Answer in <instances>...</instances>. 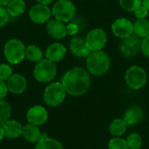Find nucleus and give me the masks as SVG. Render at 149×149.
<instances>
[{
  "label": "nucleus",
  "instance_id": "1",
  "mask_svg": "<svg viewBox=\"0 0 149 149\" xmlns=\"http://www.w3.org/2000/svg\"><path fill=\"white\" fill-rule=\"evenodd\" d=\"M61 83L68 94L72 96H81L89 90L91 78L88 71L83 67L76 66L65 72Z\"/></svg>",
  "mask_w": 149,
  "mask_h": 149
},
{
  "label": "nucleus",
  "instance_id": "2",
  "mask_svg": "<svg viewBox=\"0 0 149 149\" xmlns=\"http://www.w3.org/2000/svg\"><path fill=\"white\" fill-rule=\"evenodd\" d=\"M86 69L94 76L106 74L110 69L111 59L109 55L101 51L92 52L86 58Z\"/></svg>",
  "mask_w": 149,
  "mask_h": 149
},
{
  "label": "nucleus",
  "instance_id": "3",
  "mask_svg": "<svg viewBox=\"0 0 149 149\" xmlns=\"http://www.w3.org/2000/svg\"><path fill=\"white\" fill-rule=\"evenodd\" d=\"M66 93L62 83L52 82L45 87L43 99L47 106L56 107L64 102Z\"/></svg>",
  "mask_w": 149,
  "mask_h": 149
},
{
  "label": "nucleus",
  "instance_id": "4",
  "mask_svg": "<svg viewBox=\"0 0 149 149\" xmlns=\"http://www.w3.org/2000/svg\"><path fill=\"white\" fill-rule=\"evenodd\" d=\"M57 74V66L54 62L45 58L38 61L34 68L33 75L37 81L48 83L54 79Z\"/></svg>",
  "mask_w": 149,
  "mask_h": 149
},
{
  "label": "nucleus",
  "instance_id": "5",
  "mask_svg": "<svg viewBox=\"0 0 149 149\" xmlns=\"http://www.w3.org/2000/svg\"><path fill=\"white\" fill-rule=\"evenodd\" d=\"M3 54L9 63L17 65L25 58V46L18 39H10L4 45Z\"/></svg>",
  "mask_w": 149,
  "mask_h": 149
},
{
  "label": "nucleus",
  "instance_id": "6",
  "mask_svg": "<svg viewBox=\"0 0 149 149\" xmlns=\"http://www.w3.org/2000/svg\"><path fill=\"white\" fill-rule=\"evenodd\" d=\"M125 80L131 89L140 90L147 84L148 75L142 67L139 65H132L126 72Z\"/></svg>",
  "mask_w": 149,
  "mask_h": 149
},
{
  "label": "nucleus",
  "instance_id": "7",
  "mask_svg": "<svg viewBox=\"0 0 149 149\" xmlns=\"http://www.w3.org/2000/svg\"><path fill=\"white\" fill-rule=\"evenodd\" d=\"M52 12L55 19L66 23L74 17L76 7L70 0H58L53 5Z\"/></svg>",
  "mask_w": 149,
  "mask_h": 149
},
{
  "label": "nucleus",
  "instance_id": "8",
  "mask_svg": "<svg viewBox=\"0 0 149 149\" xmlns=\"http://www.w3.org/2000/svg\"><path fill=\"white\" fill-rule=\"evenodd\" d=\"M86 42L92 52L101 51L107 43V33L101 28H94L87 33Z\"/></svg>",
  "mask_w": 149,
  "mask_h": 149
},
{
  "label": "nucleus",
  "instance_id": "9",
  "mask_svg": "<svg viewBox=\"0 0 149 149\" xmlns=\"http://www.w3.org/2000/svg\"><path fill=\"white\" fill-rule=\"evenodd\" d=\"M141 41L142 40L140 37L135 34H132L129 37L122 39L119 47L120 52L125 57H134L141 51Z\"/></svg>",
  "mask_w": 149,
  "mask_h": 149
},
{
  "label": "nucleus",
  "instance_id": "10",
  "mask_svg": "<svg viewBox=\"0 0 149 149\" xmlns=\"http://www.w3.org/2000/svg\"><path fill=\"white\" fill-rule=\"evenodd\" d=\"M49 118L48 111L42 106L36 105L29 108L26 113V120L29 124L35 126L44 125Z\"/></svg>",
  "mask_w": 149,
  "mask_h": 149
},
{
  "label": "nucleus",
  "instance_id": "11",
  "mask_svg": "<svg viewBox=\"0 0 149 149\" xmlns=\"http://www.w3.org/2000/svg\"><path fill=\"white\" fill-rule=\"evenodd\" d=\"M112 31L117 38H126L134 34V24L127 18H118L112 24Z\"/></svg>",
  "mask_w": 149,
  "mask_h": 149
},
{
  "label": "nucleus",
  "instance_id": "12",
  "mask_svg": "<svg viewBox=\"0 0 149 149\" xmlns=\"http://www.w3.org/2000/svg\"><path fill=\"white\" fill-rule=\"evenodd\" d=\"M52 12L47 5L38 3L32 6L29 11L30 18L37 24H44L47 22Z\"/></svg>",
  "mask_w": 149,
  "mask_h": 149
},
{
  "label": "nucleus",
  "instance_id": "13",
  "mask_svg": "<svg viewBox=\"0 0 149 149\" xmlns=\"http://www.w3.org/2000/svg\"><path fill=\"white\" fill-rule=\"evenodd\" d=\"M9 92L14 94H21L27 88L26 79L18 73H13L6 82Z\"/></svg>",
  "mask_w": 149,
  "mask_h": 149
},
{
  "label": "nucleus",
  "instance_id": "14",
  "mask_svg": "<svg viewBox=\"0 0 149 149\" xmlns=\"http://www.w3.org/2000/svg\"><path fill=\"white\" fill-rule=\"evenodd\" d=\"M70 50L73 55L79 58L88 57L92 51L88 48L86 39L80 37H74L70 42Z\"/></svg>",
  "mask_w": 149,
  "mask_h": 149
},
{
  "label": "nucleus",
  "instance_id": "15",
  "mask_svg": "<svg viewBox=\"0 0 149 149\" xmlns=\"http://www.w3.org/2000/svg\"><path fill=\"white\" fill-rule=\"evenodd\" d=\"M66 48L60 43H53L50 45L45 51V57L52 62H58L62 60L66 55Z\"/></svg>",
  "mask_w": 149,
  "mask_h": 149
},
{
  "label": "nucleus",
  "instance_id": "16",
  "mask_svg": "<svg viewBox=\"0 0 149 149\" xmlns=\"http://www.w3.org/2000/svg\"><path fill=\"white\" fill-rule=\"evenodd\" d=\"M47 31L49 35L55 39H62L67 35V29L64 22L52 19L47 24Z\"/></svg>",
  "mask_w": 149,
  "mask_h": 149
},
{
  "label": "nucleus",
  "instance_id": "17",
  "mask_svg": "<svg viewBox=\"0 0 149 149\" xmlns=\"http://www.w3.org/2000/svg\"><path fill=\"white\" fill-rule=\"evenodd\" d=\"M4 135L8 139H18L22 136L23 133V125L16 120H9L3 126Z\"/></svg>",
  "mask_w": 149,
  "mask_h": 149
},
{
  "label": "nucleus",
  "instance_id": "18",
  "mask_svg": "<svg viewBox=\"0 0 149 149\" xmlns=\"http://www.w3.org/2000/svg\"><path fill=\"white\" fill-rule=\"evenodd\" d=\"M143 110L138 106H134L125 112L123 120L126 121L127 127H131L139 124L143 119Z\"/></svg>",
  "mask_w": 149,
  "mask_h": 149
},
{
  "label": "nucleus",
  "instance_id": "19",
  "mask_svg": "<svg viewBox=\"0 0 149 149\" xmlns=\"http://www.w3.org/2000/svg\"><path fill=\"white\" fill-rule=\"evenodd\" d=\"M22 136L25 141L31 143H37L42 137V132L38 126L32 124H27L23 127Z\"/></svg>",
  "mask_w": 149,
  "mask_h": 149
},
{
  "label": "nucleus",
  "instance_id": "20",
  "mask_svg": "<svg viewBox=\"0 0 149 149\" xmlns=\"http://www.w3.org/2000/svg\"><path fill=\"white\" fill-rule=\"evenodd\" d=\"M35 149H64L60 141L42 133L41 139L35 144Z\"/></svg>",
  "mask_w": 149,
  "mask_h": 149
},
{
  "label": "nucleus",
  "instance_id": "21",
  "mask_svg": "<svg viewBox=\"0 0 149 149\" xmlns=\"http://www.w3.org/2000/svg\"><path fill=\"white\" fill-rule=\"evenodd\" d=\"M127 125L123 119H115L109 126V132L113 137H121L127 131Z\"/></svg>",
  "mask_w": 149,
  "mask_h": 149
},
{
  "label": "nucleus",
  "instance_id": "22",
  "mask_svg": "<svg viewBox=\"0 0 149 149\" xmlns=\"http://www.w3.org/2000/svg\"><path fill=\"white\" fill-rule=\"evenodd\" d=\"M6 10L10 16L18 17L24 12L25 3L24 0H10L6 5Z\"/></svg>",
  "mask_w": 149,
  "mask_h": 149
},
{
  "label": "nucleus",
  "instance_id": "23",
  "mask_svg": "<svg viewBox=\"0 0 149 149\" xmlns=\"http://www.w3.org/2000/svg\"><path fill=\"white\" fill-rule=\"evenodd\" d=\"M134 33L141 38L149 36V21L147 19H137L134 24Z\"/></svg>",
  "mask_w": 149,
  "mask_h": 149
},
{
  "label": "nucleus",
  "instance_id": "24",
  "mask_svg": "<svg viewBox=\"0 0 149 149\" xmlns=\"http://www.w3.org/2000/svg\"><path fill=\"white\" fill-rule=\"evenodd\" d=\"M25 58H27L30 61L38 62L43 58L42 51L34 45H30L25 47Z\"/></svg>",
  "mask_w": 149,
  "mask_h": 149
},
{
  "label": "nucleus",
  "instance_id": "25",
  "mask_svg": "<svg viewBox=\"0 0 149 149\" xmlns=\"http://www.w3.org/2000/svg\"><path fill=\"white\" fill-rule=\"evenodd\" d=\"M11 115V107L4 100H0V126L8 121Z\"/></svg>",
  "mask_w": 149,
  "mask_h": 149
},
{
  "label": "nucleus",
  "instance_id": "26",
  "mask_svg": "<svg viewBox=\"0 0 149 149\" xmlns=\"http://www.w3.org/2000/svg\"><path fill=\"white\" fill-rule=\"evenodd\" d=\"M126 141L129 149H140L142 146V138L137 133L130 134L127 137Z\"/></svg>",
  "mask_w": 149,
  "mask_h": 149
},
{
  "label": "nucleus",
  "instance_id": "27",
  "mask_svg": "<svg viewBox=\"0 0 149 149\" xmlns=\"http://www.w3.org/2000/svg\"><path fill=\"white\" fill-rule=\"evenodd\" d=\"M120 5L127 11L134 12L142 5V0H119Z\"/></svg>",
  "mask_w": 149,
  "mask_h": 149
},
{
  "label": "nucleus",
  "instance_id": "28",
  "mask_svg": "<svg viewBox=\"0 0 149 149\" xmlns=\"http://www.w3.org/2000/svg\"><path fill=\"white\" fill-rule=\"evenodd\" d=\"M107 148L108 149H129L126 139L121 137L112 138L107 144Z\"/></svg>",
  "mask_w": 149,
  "mask_h": 149
},
{
  "label": "nucleus",
  "instance_id": "29",
  "mask_svg": "<svg viewBox=\"0 0 149 149\" xmlns=\"http://www.w3.org/2000/svg\"><path fill=\"white\" fill-rule=\"evenodd\" d=\"M13 74L12 69L10 65L6 64H2L0 65V79L3 81H7L9 78Z\"/></svg>",
  "mask_w": 149,
  "mask_h": 149
},
{
  "label": "nucleus",
  "instance_id": "30",
  "mask_svg": "<svg viewBox=\"0 0 149 149\" xmlns=\"http://www.w3.org/2000/svg\"><path fill=\"white\" fill-rule=\"evenodd\" d=\"M9 20V13L3 6H0V28L3 27Z\"/></svg>",
  "mask_w": 149,
  "mask_h": 149
},
{
  "label": "nucleus",
  "instance_id": "31",
  "mask_svg": "<svg viewBox=\"0 0 149 149\" xmlns=\"http://www.w3.org/2000/svg\"><path fill=\"white\" fill-rule=\"evenodd\" d=\"M141 51L145 57L149 58V36L143 38V40L141 41Z\"/></svg>",
  "mask_w": 149,
  "mask_h": 149
},
{
  "label": "nucleus",
  "instance_id": "32",
  "mask_svg": "<svg viewBox=\"0 0 149 149\" xmlns=\"http://www.w3.org/2000/svg\"><path fill=\"white\" fill-rule=\"evenodd\" d=\"M148 10L146 9L143 5H141L140 8H138L135 11H134V16L138 18V19H144L148 13Z\"/></svg>",
  "mask_w": 149,
  "mask_h": 149
},
{
  "label": "nucleus",
  "instance_id": "33",
  "mask_svg": "<svg viewBox=\"0 0 149 149\" xmlns=\"http://www.w3.org/2000/svg\"><path fill=\"white\" fill-rule=\"evenodd\" d=\"M8 86L7 84L5 83V81L0 79V100H4V98L7 96L8 94Z\"/></svg>",
  "mask_w": 149,
  "mask_h": 149
},
{
  "label": "nucleus",
  "instance_id": "34",
  "mask_svg": "<svg viewBox=\"0 0 149 149\" xmlns=\"http://www.w3.org/2000/svg\"><path fill=\"white\" fill-rule=\"evenodd\" d=\"M66 29H67V34L69 35H74L79 31L78 26L75 24H70L68 26H66Z\"/></svg>",
  "mask_w": 149,
  "mask_h": 149
},
{
  "label": "nucleus",
  "instance_id": "35",
  "mask_svg": "<svg viewBox=\"0 0 149 149\" xmlns=\"http://www.w3.org/2000/svg\"><path fill=\"white\" fill-rule=\"evenodd\" d=\"M38 3L40 4H44V5H48L50 4L53 0H37Z\"/></svg>",
  "mask_w": 149,
  "mask_h": 149
},
{
  "label": "nucleus",
  "instance_id": "36",
  "mask_svg": "<svg viewBox=\"0 0 149 149\" xmlns=\"http://www.w3.org/2000/svg\"><path fill=\"white\" fill-rule=\"evenodd\" d=\"M4 137H5V135H4V132H3V127L0 126V141H2Z\"/></svg>",
  "mask_w": 149,
  "mask_h": 149
},
{
  "label": "nucleus",
  "instance_id": "37",
  "mask_svg": "<svg viewBox=\"0 0 149 149\" xmlns=\"http://www.w3.org/2000/svg\"><path fill=\"white\" fill-rule=\"evenodd\" d=\"M142 5L149 10V0H142Z\"/></svg>",
  "mask_w": 149,
  "mask_h": 149
},
{
  "label": "nucleus",
  "instance_id": "38",
  "mask_svg": "<svg viewBox=\"0 0 149 149\" xmlns=\"http://www.w3.org/2000/svg\"><path fill=\"white\" fill-rule=\"evenodd\" d=\"M10 0H0V6H6Z\"/></svg>",
  "mask_w": 149,
  "mask_h": 149
},
{
  "label": "nucleus",
  "instance_id": "39",
  "mask_svg": "<svg viewBox=\"0 0 149 149\" xmlns=\"http://www.w3.org/2000/svg\"><path fill=\"white\" fill-rule=\"evenodd\" d=\"M140 149H141V148H140Z\"/></svg>",
  "mask_w": 149,
  "mask_h": 149
}]
</instances>
